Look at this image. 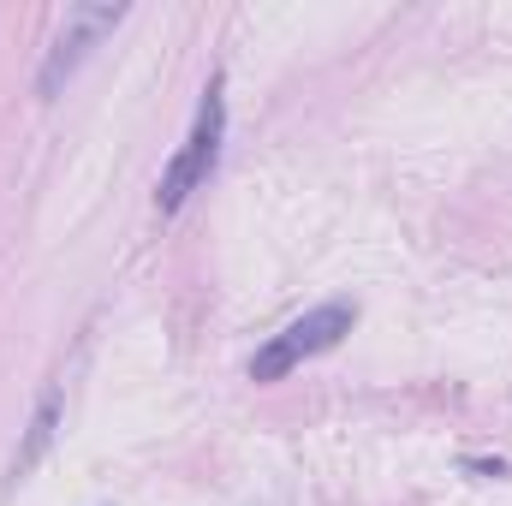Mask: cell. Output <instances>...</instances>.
Masks as SVG:
<instances>
[{"label":"cell","mask_w":512,"mask_h":506,"mask_svg":"<svg viewBox=\"0 0 512 506\" xmlns=\"http://www.w3.org/2000/svg\"><path fill=\"white\" fill-rule=\"evenodd\" d=\"M221 143H227V78L215 72V78L203 84L197 120H191V131H185L179 155L161 167V185H155V209H161V215H179V209L215 179V167H221Z\"/></svg>","instance_id":"1"},{"label":"cell","mask_w":512,"mask_h":506,"mask_svg":"<svg viewBox=\"0 0 512 506\" xmlns=\"http://www.w3.org/2000/svg\"><path fill=\"white\" fill-rule=\"evenodd\" d=\"M352 322H358V304H352V298H328V304L304 310L298 322H286V328L251 358V381H286L298 364L334 352V346L352 334Z\"/></svg>","instance_id":"2"},{"label":"cell","mask_w":512,"mask_h":506,"mask_svg":"<svg viewBox=\"0 0 512 506\" xmlns=\"http://www.w3.org/2000/svg\"><path fill=\"white\" fill-rule=\"evenodd\" d=\"M120 24H126V6H114V0L66 6V24H60V36L48 42V54H42V66H36V102H60L66 84L78 78V66L96 54V42L114 36Z\"/></svg>","instance_id":"3"},{"label":"cell","mask_w":512,"mask_h":506,"mask_svg":"<svg viewBox=\"0 0 512 506\" xmlns=\"http://www.w3.org/2000/svg\"><path fill=\"white\" fill-rule=\"evenodd\" d=\"M54 435H60V387H42L30 423H24V441H18V453H12V465H6V483H24V477L48 459Z\"/></svg>","instance_id":"4"}]
</instances>
